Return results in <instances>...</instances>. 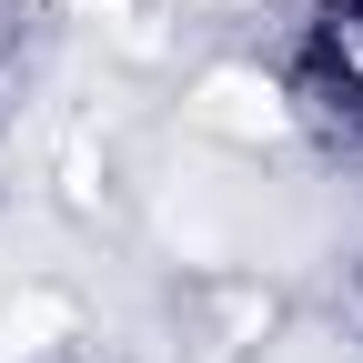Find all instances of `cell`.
<instances>
[{
  "label": "cell",
  "mask_w": 363,
  "mask_h": 363,
  "mask_svg": "<svg viewBox=\"0 0 363 363\" xmlns=\"http://www.w3.org/2000/svg\"><path fill=\"white\" fill-rule=\"evenodd\" d=\"M283 101L343 162H363V0H303L283 40Z\"/></svg>",
  "instance_id": "1"
}]
</instances>
